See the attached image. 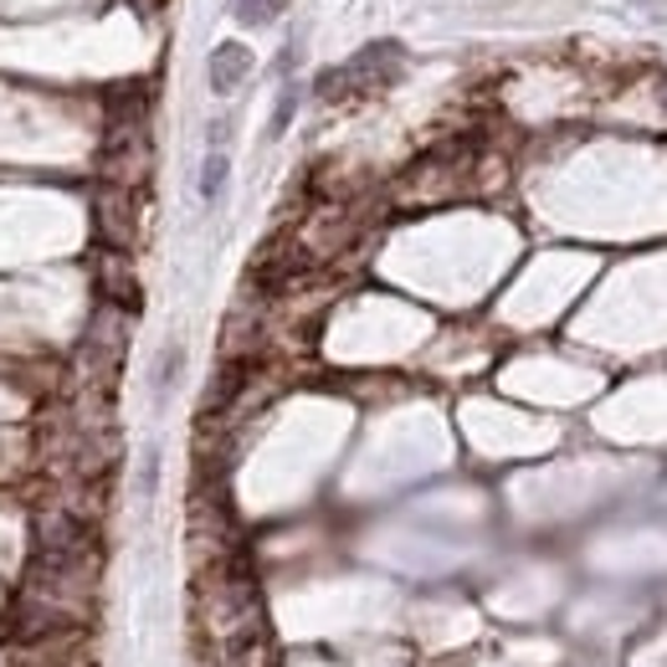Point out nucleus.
Segmentation results:
<instances>
[{
	"label": "nucleus",
	"instance_id": "nucleus-1",
	"mask_svg": "<svg viewBox=\"0 0 667 667\" xmlns=\"http://www.w3.org/2000/svg\"><path fill=\"white\" fill-rule=\"evenodd\" d=\"M400 72V47L396 41H370L365 52H355L345 67H334L319 78V98L339 103V98H365V93H380L390 88Z\"/></svg>",
	"mask_w": 667,
	"mask_h": 667
},
{
	"label": "nucleus",
	"instance_id": "nucleus-2",
	"mask_svg": "<svg viewBox=\"0 0 667 667\" xmlns=\"http://www.w3.org/2000/svg\"><path fill=\"white\" fill-rule=\"evenodd\" d=\"M252 72V52L241 47V41H221L211 52V88L216 93H237L241 82Z\"/></svg>",
	"mask_w": 667,
	"mask_h": 667
},
{
	"label": "nucleus",
	"instance_id": "nucleus-3",
	"mask_svg": "<svg viewBox=\"0 0 667 667\" xmlns=\"http://www.w3.org/2000/svg\"><path fill=\"white\" fill-rule=\"evenodd\" d=\"M221 186H227V149L211 145V155H206V170H200V196L216 200V196H221Z\"/></svg>",
	"mask_w": 667,
	"mask_h": 667
},
{
	"label": "nucleus",
	"instance_id": "nucleus-4",
	"mask_svg": "<svg viewBox=\"0 0 667 667\" xmlns=\"http://www.w3.org/2000/svg\"><path fill=\"white\" fill-rule=\"evenodd\" d=\"M231 11H237V21H247V27H267V21L282 11V0H231Z\"/></svg>",
	"mask_w": 667,
	"mask_h": 667
},
{
	"label": "nucleus",
	"instance_id": "nucleus-5",
	"mask_svg": "<svg viewBox=\"0 0 667 667\" xmlns=\"http://www.w3.org/2000/svg\"><path fill=\"white\" fill-rule=\"evenodd\" d=\"M663 103H667V78H663Z\"/></svg>",
	"mask_w": 667,
	"mask_h": 667
}]
</instances>
